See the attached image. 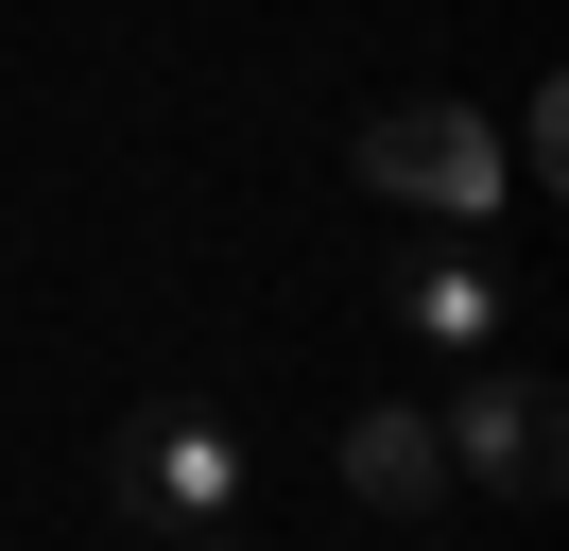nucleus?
<instances>
[{"mask_svg": "<svg viewBox=\"0 0 569 551\" xmlns=\"http://www.w3.org/2000/svg\"><path fill=\"white\" fill-rule=\"evenodd\" d=\"M346 172H362L380 207H431V224H483V207L518 190V156H500L483 103H380V121L346 138Z\"/></svg>", "mask_w": 569, "mask_h": 551, "instance_id": "f257e3e1", "label": "nucleus"}, {"mask_svg": "<svg viewBox=\"0 0 569 551\" xmlns=\"http://www.w3.org/2000/svg\"><path fill=\"white\" fill-rule=\"evenodd\" d=\"M449 431V482H483V500H552L569 482V397L552 379H466V413H431Z\"/></svg>", "mask_w": 569, "mask_h": 551, "instance_id": "f03ea898", "label": "nucleus"}, {"mask_svg": "<svg viewBox=\"0 0 569 551\" xmlns=\"http://www.w3.org/2000/svg\"><path fill=\"white\" fill-rule=\"evenodd\" d=\"M224 482H242V448H224V413H208V397L121 413V500H139V517H224Z\"/></svg>", "mask_w": 569, "mask_h": 551, "instance_id": "7ed1b4c3", "label": "nucleus"}, {"mask_svg": "<svg viewBox=\"0 0 569 551\" xmlns=\"http://www.w3.org/2000/svg\"><path fill=\"white\" fill-rule=\"evenodd\" d=\"M328 465H346V500L362 517H431V500H449V431H431V413H346V448H328Z\"/></svg>", "mask_w": 569, "mask_h": 551, "instance_id": "20e7f679", "label": "nucleus"}, {"mask_svg": "<svg viewBox=\"0 0 569 551\" xmlns=\"http://www.w3.org/2000/svg\"><path fill=\"white\" fill-rule=\"evenodd\" d=\"M397 310H415V344H483V328H500V276H483V259H431Z\"/></svg>", "mask_w": 569, "mask_h": 551, "instance_id": "39448f33", "label": "nucleus"}, {"mask_svg": "<svg viewBox=\"0 0 569 551\" xmlns=\"http://www.w3.org/2000/svg\"><path fill=\"white\" fill-rule=\"evenodd\" d=\"M190 551H242V534H208V517H190Z\"/></svg>", "mask_w": 569, "mask_h": 551, "instance_id": "423d86ee", "label": "nucleus"}]
</instances>
